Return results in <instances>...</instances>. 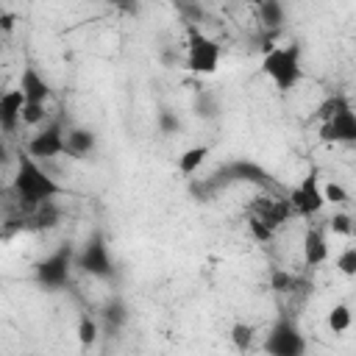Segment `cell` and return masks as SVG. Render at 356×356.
Listing matches in <instances>:
<instances>
[{
    "mask_svg": "<svg viewBox=\"0 0 356 356\" xmlns=\"http://www.w3.org/2000/svg\"><path fill=\"white\" fill-rule=\"evenodd\" d=\"M206 156H209V145L186 147V150L178 156V170H181L184 175H192V172H197V170H200V164L206 161Z\"/></svg>",
    "mask_w": 356,
    "mask_h": 356,
    "instance_id": "2e32d148",
    "label": "cell"
},
{
    "mask_svg": "<svg viewBox=\"0 0 356 356\" xmlns=\"http://www.w3.org/2000/svg\"><path fill=\"white\" fill-rule=\"evenodd\" d=\"M19 89L25 95V100H31V103H47L50 95H53L50 83L44 81V75L33 64H25L22 67V72H19Z\"/></svg>",
    "mask_w": 356,
    "mask_h": 356,
    "instance_id": "8fae6325",
    "label": "cell"
},
{
    "mask_svg": "<svg viewBox=\"0 0 356 356\" xmlns=\"http://www.w3.org/2000/svg\"><path fill=\"white\" fill-rule=\"evenodd\" d=\"M270 284H273L275 292H289V289H295V275L286 273V270H273L270 273Z\"/></svg>",
    "mask_w": 356,
    "mask_h": 356,
    "instance_id": "83f0119b",
    "label": "cell"
},
{
    "mask_svg": "<svg viewBox=\"0 0 356 356\" xmlns=\"http://www.w3.org/2000/svg\"><path fill=\"white\" fill-rule=\"evenodd\" d=\"M220 58H222V47L209 33L189 25V31H186V56H184L186 70L195 72V75H214L217 67H220Z\"/></svg>",
    "mask_w": 356,
    "mask_h": 356,
    "instance_id": "3957f363",
    "label": "cell"
},
{
    "mask_svg": "<svg viewBox=\"0 0 356 356\" xmlns=\"http://www.w3.org/2000/svg\"><path fill=\"white\" fill-rule=\"evenodd\" d=\"M328 228H331L337 236H353V234H356L353 217H350L348 211H334L331 220H328Z\"/></svg>",
    "mask_w": 356,
    "mask_h": 356,
    "instance_id": "603a6c76",
    "label": "cell"
},
{
    "mask_svg": "<svg viewBox=\"0 0 356 356\" xmlns=\"http://www.w3.org/2000/svg\"><path fill=\"white\" fill-rule=\"evenodd\" d=\"M286 200H289V206H292V211L298 217H306V220L317 217L323 211V206H325V195H323V186L317 181V170L306 172L300 178V184L289 189V197Z\"/></svg>",
    "mask_w": 356,
    "mask_h": 356,
    "instance_id": "52a82bcc",
    "label": "cell"
},
{
    "mask_svg": "<svg viewBox=\"0 0 356 356\" xmlns=\"http://www.w3.org/2000/svg\"><path fill=\"white\" fill-rule=\"evenodd\" d=\"M11 189H14L17 203L22 209H36V206H42V203L56 200L58 195H64V186L53 175H47L36 164V159L31 153H19L17 172L11 178Z\"/></svg>",
    "mask_w": 356,
    "mask_h": 356,
    "instance_id": "6da1fadb",
    "label": "cell"
},
{
    "mask_svg": "<svg viewBox=\"0 0 356 356\" xmlns=\"http://www.w3.org/2000/svg\"><path fill=\"white\" fill-rule=\"evenodd\" d=\"M161 64H164V67H175V64H178V53L170 50V47H164V50H161Z\"/></svg>",
    "mask_w": 356,
    "mask_h": 356,
    "instance_id": "1f68e13d",
    "label": "cell"
},
{
    "mask_svg": "<svg viewBox=\"0 0 356 356\" xmlns=\"http://www.w3.org/2000/svg\"><path fill=\"white\" fill-rule=\"evenodd\" d=\"M337 270L348 278H356V245L345 248L339 256H337Z\"/></svg>",
    "mask_w": 356,
    "mask_h": 356,
    "instance_id": "484cf974",
    "label": "cell"
},
{
    "mask_svg": "<svg viewBox=\"0 0 356 356\" xmlns=\"http://www.w3.org/2000/svg\"><path fill=\"white\" fill-rule=\"evenodd\" d=\"M261 72L275 83L278 92H289L300 83L303 67H300V44H273L267 42L261 56Z\"/></svg>",
    "mask_w": 356,
    "mask_h": 356,
    "instance_id": "7a4b0ae2",
    "label": "cell"
},
{
    "mask_svg": "<svg viewBox=\"0 0 356 356\" xmlns=\"http://www.w3.org/2000/svg\"><path fill=\"white\" fill-rule=\"evenodd\" d=\"M248 231H250V236H253L256 242H261V245H267V242L275 236V231H273L259 214H253V211L248 214Z\"/></svg>",
    "mask_w": 356,
    "mask_h": 356,
    "instance_id": "7402d4cb",
    "label": "cell"
},
{
    "mask_svg": "<svg viewBox=\"0 0 356 356\" xmlns=\"http://www.w3.org/2000/svg\"><path fill=\"white\" fill-rule=\"evenodd\" d=\"M345 106H350V100H348V95H342V92H337V95H331V97H325L320 106H317V111H314V117H317V122H323V120H328V117H334L339 108H345Z\"/></svg>",
    "mask_w": 356,
    "mask_h": 356,
    "instance_id": "ffe728a7",
    "label": "cell"
},
{
    "mask_svg": "<svg viewBox=\"0 0 356 356\" xmlns=\"http://www.w3.org/2000/svg\"><path fill=\"white\" fill-rule=\"evenodd\" d=\"M325 323H328V331L331 334H345L350 328V323H353V314H350V309L345 303H334L328 309V320Z\"/></svg>",
    "mask_w": 356,
    "mask_h": 356,
    "instance_id": "e0dca14e",
    "label": "cell"
},
{
    "mask_svg": "<svg viewBox=\"0 0 356 356\" xmlns=\"http://www.w3.org/2000/svg\"><path fill=\"white\" fill-rule=\"evenodd\" d=\"M75 267L81 273H86V275L100 278V281H108L114 275V259H111L108 245H106V239H103L100 231H95L83 242V248L75 253Z\"/></svg>",
    "mask_w": 356,
    "mask_h": 356,
    "instance_id": "5b68a950",
    "label": "cell"
},
{
    "mask_svg": "<svg viewBox=\"0 0 356 356\" xmlns=\"http://www.w3.org/2000/svg\"><path fill=\"white\" fill-rule=\"evenodd\" d=\"M95 147H97V136H95V131L81 128V125L67 128L64 156H70V159H86V156H92V153H95Z\"/></svg>",
    "mask_w": 356,
    "mask_h": 356,
    "instance_id": "7c38bea8",
    "label": "cell"
},
{
    "mask_svg": "<svg viewBox=\"0 0 356 356\" xmlns=\"http://www.w3.org/2000/svg\"><path fill=\"white\" fill-rule=\"evenodd\" d=\"M245 3H250V6H256V8L261 6V0H245Z\"/></svg>",
    "mask_w": 356,
    "mask_h": 356,
    "instance_id": "d6a6232c",
    "label": "cell"
},
{
    "mask_svg": "<svg viewBox=\"0 0 356 356\" xmlns=\"http://www.w3.org/2000/svg\"><path fill=\"white\" fill-rule=\"evenodd\" d=\"M317 139L323 145H356V111H353V106H345L334 117L323 120L317 128Z\"/></svg>",
    "mask_w": 356,
    "mask_h": 356,
    "instance_id": "ba28073f",
    "label": "cell"
},
{
    "mask_svg": "<svg viewBox=\"0 0 356 356\" xmlns=\"http://www.w3.org/2000/svg\"><path fill=\"white\" fill-rule=\"evenodd\" d=\"M259 19L267 28H278L284 22V3L281 0H261L259 6Z\"/></svg>",
    "mask_w": 356,
    "mask_h": 356,
    "instance_id": "ac0fdd59",
    "label": "cell"
},
{
    "mask_svg": "<svg viewBox=\"0 0 356 356\" xmlns=\"http://www.w3.org/2000/svg\"><path fill=\"white\" fill-rule=\"evenodd\" d=\"M253 214H259L273 231L281 228L295 211L289 206V200H281V197H259V203L253 206Z\"/></svg>",
    "mask_w": 356,
    "mask_h": 356,
    "instance_id": "4fadbf2b",
    "label": "cell"
},
{
    "mask_svg": "<svg viewBox=\"0 0 356 356\" xmlns=\"http://www.w3.org/2000/svg\"><path fill=\"white\" fill-rule=\"evenodd\" d=\"M78 342H81V348H92L95 342H97V334H100V325H97V320L95 317H89V314H81V320H78Z\"/></svg>",
    "mask_w": 356,
    "mask_h": 356,
    "instance_id": "d6986e66",
    "label": "cell"
},
{
    "mask_svg": "<svg viewBox=\"0 0 356 356\" xmlns=\"http://www.w3.org/2000/svg\"><path fill=\"white\" fill-rule=\"evenodd\" d=\"M323 195H325V203H331V206H345L348 203V189L337 181L323 184Z\"/></svg>",
    "mask_w": 356,
    "mask_h": 356,
    "instance_id": "4316f807",
    "label": "cell"
},
{
    "mask_svg": "<svg viewBox=\"0 0 356 356\" xmlns=\"http://www.w3.org/2000/svg\"><path fill=\"white\" fill-rule=\"evenodd\" d=\"M22 108H25V95L22 89H6L0 95V128L6 134H14L17 125L22 122Z\"/></svg>",
    "mask_w": 356,
    "mask_h": 356,
    "instance_id": "30bf717a",
    "label": "cell"
},
{
    "mask_svg": "<svg viewBox=\"0 0 356 356\" xmlns=\"http://www.w3.org/2000/svg\"><path fill=\"white\" fill-rule=\"evenodd\" d=\"M64 139H67V131L58 120L47 122L39 134L31 136L28 142V153L33 159H56V156H64Z\"/></svg>",
    "mask_w": 356,
    "mask_h": 356,
    "instance_id": "9c48e42d",
    "label": "cell"
},
{
    "mask_svg": "<svg viewBox=\"0 0 356 356\" xmlns=\"http://www.w3.org/2000/svg\"><path fill=\"white\" fill-rule=\"evenodd\" d=\"M195 114H197V117H203V120L217 117V103H214V97L203 92V95L195 100Z\"/></svg>",
    "mask_w": 356,
    "mask_h": 356,
    "instance_id": "f1b7e54d",
    "label": "cell"
},
{
    "mask_svg": "<svg viewBox=\"0 0 356 356\" xmlns=\"http://www.w3.org/2000/svg\"><path fill=\"white\" fill-rule=\"evenodd\" d=\"M264 350H267L270 356H303V353H306V339H303V334L298 331L295 320L278 317V320L270 325V331H267Z\"/></svg>",
    "mask_w": 356,
    "mask_h": 356,
    "instance_id": "8992f818",
    "label": "cell"
},
{
    "mask_svg": "<svg viewBox=\"0 0 356 356\" xmlns=\"http://www.w3.org/2000/svg\"><path fill=\"white\" fill-rule=\"evenodd\" d=\"M156 125H159V131L167 134V136L181 131V120H178V114H175L172 108H159V114H156Z\"/></svg>",
    "mask_w": 356,
    "mask_h": 356,
    "instance_id": "d4e9b609",
    "label": "cell"
},
{
    "mask_svg": "<svg viewBox=\"0 0 356 356\" xmlns=\"http://www.w3.org/2000/svg\"><path fill=\"white\" fill-rule=\"evenodd\" d=\"M44 117H47V103H31V100H25V108H22V125L36 128V125L44 122Z\"/></svg>",
    "mask_w": 356,
    "mask_h": 356,
    "instance_id": "cb8c5ba5",
    "label": "cell"
},
{
    "mask_svg": "<svg viewBox=\"0 0 356 356\" xmlns=\"http://www.w3.org/2000/svg\"><path fill=\"white\" fill-rule=\"evenodd\" d=\"M253 339H256V328L250 323H242L239 320V323L231 325V342H234L236 350H248L253 345Z\"/></svg>",
    "mask_w": 356,
    "mask_h": 356,
    "instance_id": "44dd1931",
    "label": "cell"
},
{
    "mask_svg": "<svg viewBox=\"0 0 356 356\" xmlns=\"http://www.w3.org/2000/svg\"><path fill=\"white\" fill-rule=\"evenodd\" d=\"M75 267V253L70 245H61L58 250H53L50 256H44L42 261H36L33 267V278L42 289L47 292H56V289H64L70 284V273Z\"/></svg>",
    "mask_w": 356,
    "mask_h": 356,
    "instance_id": "277c9868",
    "label": "cell"
},
{
    "mask_svg": "<svg viewBox=\"0 0 356 356\" xmlns=\"http://www.w3.org/2000/svg\"><path fill=\"white\" fill-rule=\"evenodd\" d=\"M14 22H17V14H11V11H3V14H0V28H3V33H11V31H14Z\"/></svg>",
    "mask_w": 356,
    "mask_h": 356,
    "instance_id": "4dcf8cb0",
    "label": "cell"
},
{
    "mask_svg": "<svg viewBox=\"0 0 356 356\" xmlns=\"http://www.w3.org/2000/svg\"><path fill=\"white\" fill-rule=\"evenodd\" d=\"M100 320L106 323L108 331H120V328L125 325V320H128V306H125V300H122V298L106 300L103 309H100Z\"/></svg>",
    "mask_w": 356,
    "mask_h": 356,
    "instance_id": "9a60e30c",
    "label": "cell"
},
{
    "mask_svg": "<svg viewBox=\"0 0 356 356\" xmlns=\"http://www.w3.org/2000/svg\"><path fill=\"white\" fill-rule=\"evenodd\" d=\"M303 261H306V267H320L328 261V242L320 228L309 225L303 231Z\"/></svg>",
    "mask_w": 356,
    "mask_h": 356,
    "instance_id": "5bb4252c",
    "label": "cell"
},
{
    "mask_svg": "<svg viewBox=\"0 0 356 356\" xmlns=\"http://www.w3.org/2000/svg\"><path fill=\"white\" fill-rule=\"evenodd\" d=\"M108 6H114L122 14H136V0H106Z\"/></svg>",
    "mask_w": 356,
    "mask_h": 356,
    "instance_id": "f546056e",
    "label": "cell"
}]
</instances>
